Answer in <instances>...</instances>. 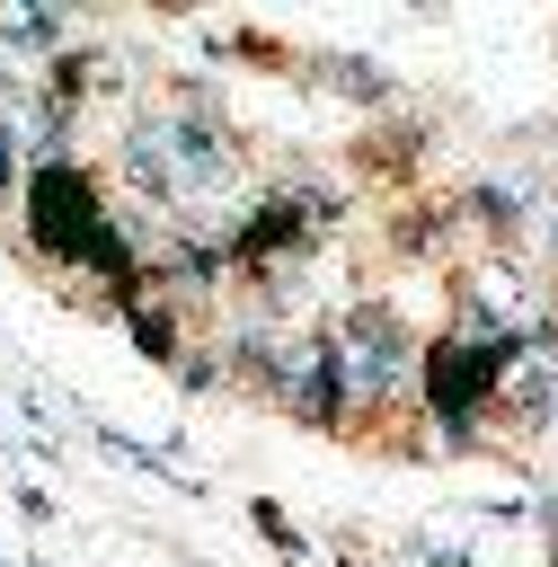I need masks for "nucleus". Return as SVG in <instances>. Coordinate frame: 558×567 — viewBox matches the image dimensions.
<instances>
[{"mask_svg": "<svg viewBox=\"0 0 558 567\" xmlns=\"http://www.w3.org/2000/svg\"><path fill=\"white\" fill-rule=\"evenodd\" d=\"M35 239L62 248V257H106V266L133 275V257L97 230V204H89V186H80L71 168H44V177H35Z\"/></svg>", "mask_w": 558, "mask_h": 567, "instance_id": "1", "label": "nucleus"}]
</instances>
